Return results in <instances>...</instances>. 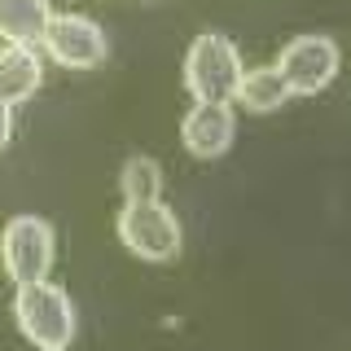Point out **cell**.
<instances>
[{
	"label": "cell",
	"mask_w": 351,
	"mask_h": 351,
	"mask_svg": "<svg viewBox=\"0 0 351 351\" xmlns=\"http://www.w3.org/2000/svg\"><path fill=\"white\" fill-rule=\"evenodd\" d=\"M14 321L36 351H71V343H75V303L53 281L18 285Z\"/></svg>",
	"instance_id": "obj_1"
},
{
	"label": "cell",
	"mask_w": 351,
	"mask_h": 351,
	"mask_svg": "<svg viewBox=\"0 0 351 351\" xmlns=\"http://www.w3.org/2000/svg\"><path fill=\"white\" fill-rule=\"evenodd\" d=\"M241 71L246 66L237 44L219 31H202L184 53V88L193 93V101H233Z\"/></svg>",
	"instance_id": "obj_2"
},
{
	"label": "cell",
	"mask_w": 351,
	"mask_h": 351,
	"mask_svg": "<svg viewBox=\"0 0 351 351\" xmlns=\"http://www.w3.org/2000/svg\"><path fill=\"white\" fill-rule=\"evenodd\" d=\"M119 241L132 250L136 259L145 263H167L180 255V219L162 197H154V202H123V211H119Z\"/></svg>",
	"instance_id": "obj_3"
},
{
	"label": "cell",
	"mask_w": 351,
	"mask_h": 351,
	"mask_svg": "<svg viewBox=\"0 0 351 351\" xmlns=\"http://www.w3.org/2000/svg\"><path fill=\"white\" fill-rule=\"evenodd\" d=\"M0 263L14 285L44 281L53 268V224L40 215H14L0 233Z\"/></svg>",
	"instance_id": "obj_4"
},
{
	"label": "cell",
	"mask_w": 351,
	"mask_h": 351,
	"mask_svg": "<svg viewBox=\"0 0 351 351\" xmlns=\"http://www.w3.org/2000/svg\"><path fill=\"white\" fill-rule=\"evenodd\" d=\"M338 44L329 36H299L281 49V62H277V75L285 80L290 97H316L334 84L338 75Z\"/></svg>",
	"instance_id": "obj_5"
},
{
	"label": "cell",
	"mask_w": 351,
	"mask_h": 351,
	"mask_svg": "<svg viewBox=\"0 0 351 351\" xmlns=\"http://www.w3.org/2000/svg\"><path fill=\"white\" fill-rule=\"evenodd\" d=\"M40 44H44V53H49L58 66H66V71H93V66H101L106 53H110L106 31L97 27L93 18H84V14L53 18Z\"/></svg>",
	"instance_id": "obj_6"
},
{
	"label": "cell",
	"mask_w": 351,
	"mask_h": 351,
	"mask_svg": "<svg viewBox=\"0 0 351 351\" xmlns=\"http://www.w3.org/2000/svg\"><path fill=\"white\" fill-rule=\"evenodd\" d=\"M233 136H237V119L228 110V101H197L180 123V141L193 158H219V154H228Z\"/></svg>",
	"instance_id": "obj_7"
},
{
	"label": "cell",
	"mask_w": 351,
	"mask_h": 351,
	"mask_svg": "<svg viewBox=\"0 0 351 351\" xmlns=\"http://www.w3.org/2000/svg\"><path fill=\"white\" fill-rule=\"evenodd\" d=\"M40 80H44V62L36 49H22V44H5L0 49V106L31 101Z\"/></svg>",
	"instance_id": "obj_8"
},
{
	"label": "cell",
	"mask_w": 351,
	"mask_h": 351,
	"mask_svg": "<svg viewBox=\"0 0 351 351\" xmlns=\"http://www.w3.org/2000/svg\"><path fill=\"white\" fill-rule=\"evenodd\" d=\"M53 22L49 0H0V40L36 49Z\"/></svg>",
	"instance_id": "obj_9"
},
{
	"label": "cell",
	"mask_w": 351,
	"mask_h": 351,
	"mask_svg": "<svg viewBox=\"0 0 351 351\" xmlns=\"http://www.w3.org/2000/svg\"><path fill=\"white\" fill-rule=\"evenodd\" d=\"M233 101L246 106L250 114H268V110H281L290 101V88H285V80L277 75V66H250V71H241V84H237Z\"/></svg>",
	"instance_id": "obj_10"
},
{
	"label": "cell",
	"mask_w": 351,
	"mask_h": 351,
	"mask_svg": "<svg viewBox=\"0 0 351 351\" xmlns=\"http://www.w3.org/2000/svg\"><path fill=\"white\" fill-rule=\"evenodd\" d=\"M119 189H123V202H154V197H162V167L136 154V158L123 162Z\"/></svg>",
	"instance_id": "obj_11"
},
{
	"label": "cell",
	"mask_w": 351,
	"mask_h": 351,
	"mask_svg": "<svg viewBox=\"0 0 351 351\" xmlns=\"http://www.w3.org/2000/svg\"><path fill=\"white\" fill-rule=\"evenodd\" d=\"M9 136H14V106H0V149L9 145Z\"/></svg>",
	"instance_id": "obj_12"
}]
</instances>
